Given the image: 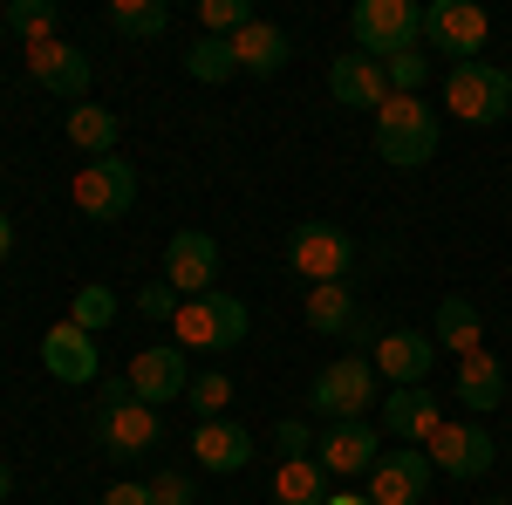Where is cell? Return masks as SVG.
<instances>
[{"mask_svg":"<svg viewBox=\"0 0 512 505\" xmlns=\"http://www.w3.org/2000/svg\"><path fill=\"white\" fill-rule=\"evenodd\" d=\"M246 328H253V314L239 294H198V301H178L171 314V335H178V349L185 355H219V349H239L246 342Z\"/></svg>","mask_w":512,"mask_h":505,"instance_id":"cell-1","label":"cell"},{"mask_svg":"<svg viewBox=\"0 0 512 505\" xmlns=\"http://www.w3.org/2000/svg\"><path fill=\"white\" fill-rule=\"evenodd\" d=\"M349 41L369 62H396L424 41V7L417 0H355L349 7Z\"/></svg>","mask_w":512,"mask_h":505,"instance_id":"cell-2","label":"cell"},{"mask_svg":"<svg viewBox=\"0 0 512 505\" xmlns=\"http://www.w3.org/2000/svg\"><path fill=\"white\" fill-rule=\"evenodd\" d=\"M437 137H444V123H437V110H424L417 96H390V103L376 110V157H383V164H396V171L431 164V157H437Z\"/></svg>","mask_w":512,"mask_h":505,"instance_id":"cell-3","label":"cell"},{"mask_svg":"<svg viewBox=\"0 0 512 505\" xmlns=\"http://www.w3.org/2000/svg\"><path fill=\"white\" fill-rule=\"evenodd\" d=\"M287 267L301 273L308 287H342L355 273V239L335 226V219H301L287 233Z\"/></svg>","mask_w":512,"mask_h":505,"instance_id":"cell-4","label":"cell"},{"mask_svg":"<svg viewBox=\"0 0 512 505\" xmlns=\"http://www.w3.org/2000/svg\"><path fill=\"white\" fill-rule=\"evenodd\" d=\"M444 110L458 123L512 117V76L499 62H451V76H444Z\"/></svg>","mask_w":512,"mask_h":505,"instance_id":"cell-5","label":"cell"},{"mask_svg":"<svg viewBox=\"0 0 512 505\" xmlns=\"http://www.w3.org/2000/svg\"><path fill=\"white\" fill-rule=\"evenodd\" d=\"M308 403H315L321 417H369V403H383V376H376V362L369 355H342V362H328L315 383H308Z\"/></svg>","mask_w":512,"mask_h":505,"instance_id":"cell-6","label":"cell"},{"mask_svg":"<svg viewBox=\"0 0 512 505\" xmlns=\"http://www.w3.org/2000/svg\"><path fill=\"white\" fill-rule=\"evenodd\" d=\"M137 205V164L123 157H89L76 171V212L82 219H123Z\"/></svg>","mask_w":512,"mask_h":505,"instance_id":"cell-7","label":"cell"},{"mask_svg":"<svg viewBox=\"0 0 512 505\" xmlns=\"http://www.w3.org/2000/svg\"><path fill=\"white\" fill-rule=\"evenodd\" d=\"M492 35V14L478 0H431L424 7V41L437 55H458V62H478V48Z\"/></svg>","mask_w":512,"mask_h":505,"instance_id":"cell-8","label":"cell"},{"mask_svg":"<svg viewBox=\"0 0 512 505\" xmlns=\"http://www.w3.org/2000/svg\"><path fill=\"white\" fill-rule=\"evenodd\" d=\"M376 458H383V430L369 417H342V424L321 430V444H315V465L328 478H369Z\"/></svg>","mask_w":512,"mask_h":505,"instance_id":"cell-9","label":"cell"},{"mask_svg":"<svg viewBox=\"0 0 512 505\" xmlns=\"http://www.w3.org/2000/svg\"><path fill=\"white\" fill-rule=\"evenodd\" d=\"M431 451H410V444H396V451H383L376 458V471H369V492L362 499L369 505H417L424 492H431Z\"/></svg>","mask_w":512,"mask_h":505,"instance_id":"cell-10","label":"cell"},{"mask_svg":"<svg viewBox=\"0 0 512 505\" xmlns=\"http://www.w3.org/2000/svg\"><path fill=\"white\" fill-rule=\"evenodd\" d=\"M431 451V465L437 471H451V478H485V471L499 465V444H492V430L485 424H437V437L424 444Z\"/></svg>","mask_w":512,"mask_h":505,"instance_id":"cell-11","label":"cell"},{"mask_svg":"<svg viewBox=\"0 0 512 505\" xmlns=\"http://www.w3.org/2000/svg\"><path fill=\"white\" fill-rule=\"evenodd\" d=\"M212 273H219V239L212 233H171L164 239V280L178 287V301H198V294H212Z\"/></svg>","mask_w":512,"mask_h":505,"instance_id":"cell-12","label":"cell"},{"mask_svg":"<svg viewBox=\"0 0 512 505\" xmlns=\"http://www.w3.org/2000/svg\"><path fill=\"white\" fill-rule=\"evenodd\" d=\"M437 424H444V403H437L431 383H417V389H383V437L410 444V451H424V444L437 437Z\"/></svg>","mask_w":512,"mask_h":505,"instance_id":"cell-13","label":"cell"},{"mask_svg":"<svg viewBox=\"0 0 512 505\" xmlns=\"http://www.w3.org/2000/svg\"><path fill=\"white\" fill-rule=\"evenodd\" d=\"M123 376H130V396H137V403H151V410L192 389V369H185V349H178V342H158V349H137Z\"/></svg>","mask_w":512,"mask_h":505,"instance_id":"cell-14","label":"cell"},{"mask_svg":"<svg viewBox=\"0 0 512 505\" xmlns=\"http://www.w3.org/2000/svg\"><path fill=\"white\" fill-rule=\"evenodd\" d=\"M369 362H376V376H383L390 389H417L424 376H431V362H437V342L417 335V328H383Z\"/></svg>","mask_w":512,"mask_h":505,"instance_id":"cell-15","label":"cell"},{"mask_svg":"<svg viewBox=\"0 0 512 505\" xmlns=\"http://www.w3.org/2000/svg\"><path fill=\"white\" fill-rule=\"evenodd\" d=\"M96 437H103V451L110 458H144V451H158V437H164V424H158V410L151 403H117V410H96Z\"/></svg>","mask_w":512,"mask_h":505,"instance_id":"cell-16","label":"cell"},{"mask_svg":"<svg viewBox=\"0 0 512 505\" xmlns=\"http://www.w3.org/2000/svg\"><path fill=\"white\" fill-rule=\"evenodd\" d=\"M28 55V76L48 89V96H62V103H89V55L69 48V41H35V48H21Z\"/></svg>","mask_w":512,"mask_h":505,"instance_id":"cell-17","label":"cell"},{"mask_svg":"<svg viewBox=\"0 0 512 505\" xmlns=\"http://www.w3.org/2000/svg\"><path fill=\"white\" fill-rule=\"evenodd\" d=\"M41 369H48L55 383H96V376H103V362H96V335L76 328V321H55V328L41 335Z\"/></svg>","mask_w":512,"mask_h":505,"instance_id":"cell-18","label":"cell"},{"mask_svg":"<svg viewBox=\"0 0 512 505\" xmlns=\"http://www.w3.org/2000/svg\"><path fill=\"white\" fill-rule=\"evenodd\" d=\"M253 430L246 424H233V417H212V424H198L192 430V458H198V471H219V478H233V471H246L253 465Z\"/></svg>","mask_w":512,"mask_h":505,"instance_id":"cell-19","label":"cell"},{"mask_svg":"<svg viewBox=\"0 0 512 505\" xmlns=\"http://www.w3.org/2000/svg\"><path fill=\"white\" fill-rule=\"evenodd\" d=\"M328 89H335L342 110H383V103H390V76H383V62H369V55H335V62H328Z\"/></svg>","mask_w":512,"mask_h":505,"instance_id":"cell-20","label":"cell"},{"mask_svg":"<svg viewBox=\"0 0 512 505\" xmlns=\"http://www.w3.org/2000/svg\"><path fill=\"white\" fill-rule=\"evenodd\" d=\"M226 48H233V62L246 69V76H280V69L294 62V41H287V28L260 21V14H253V21H246V28L226 41Z\"/></svg>","mask_w":512,"mask_h":505,"instance_id":"cell-21","label":"cell"},{"mask_svg":"<svg viewBox=\"0 0 512 505\" xmlns=\"http://www.w3.org/2000/svg\"><path fill=\"white\" fill-rule=\"evenodd\" d=\"M308 328H315V335H383V328L362 314V301L349 294V280H342V287H308Z\"/></svg>","mask_w":512,"mask_h":505,"instance_id":"cell-22","label":"cell"},{"mask_svg":"<svg viewBox=\"0 0 512 505\" xmlns=\"http://www.w3.org/2000/svg\"><path fill=\"white\" fill-rule=\"evenodd\" d=\"M458 403H465V410H472V417H485V410H499V403H506V362H499V355H465V362H458Z\"/></svg>","mask_w":512,"mask_h":505,"instance_id":"cell-23","label":"cell"},{"mask_svg":"<svg viewBox=\"0 0 512 505\" xmlns=\"http://www.w3.org/2000/svg\"><path fill=\"white\" fill-rule=\"evenodd\" d=\"M431 328H437L431 342H437V349H451L458 362L485 349V328H478V308L465 301V294H444V301H437V314H431Z\"/></svg>","mask_w":512,"mask_h":505,"instance_id":"cell-24","label":"cell"},{"mask_svg":"<svg viewBox=\"0 0 512 505\" xmlns=\"http://www.w3.org/2000/svg\"><path fill=\"white\" fill-rule=\"evenodd\" d=\"M62 130H69V144L89 151V157H117V137H123L117 110H103V103H76V110L62 117Z\"/></svg>","mask_w":512,"mask_h":505,"instance_id":"cell-25","label":"cell"},{"mask_svg":"<svg viewBox=\"0 0 512 505\" xmlns=\"http://www.w3.org/2000/svg\"><path fill=\"white\" fill-rule=\"evenodd\" d=\"M328 499V471L315 458H287L274 471V505H321Z\"/></svg>","mask_w":512,"mask_h":505,"instance_id":"cell-26","label":"cell"},{"mask_svg":"<svg viewBox=\"0 0 512 505\" xmlns=\"http://www.w3.org/2000/svg\"><path fill=\"white\" fill-rule=\"evenodd\" d=\"M110 28L130 35V41H158L164 28H171V7H164V0H117V7H110Z\"/></svg>","mask_w":512,"mask_h":505,"instance_id":"cell-27","label":"cell"},{"mask_svg":"<svg viewBox=\"0 0 512 505\" xmlns=\"http://www.w3.org/2000/svg\"><path fill=\"white\" fill-rule=\"evenodd\" d=\"M185 76L192 82H226V76H239V62L219 35H198L192 48H185Z\"/></svg>","mask_w":512,"mask_h":505,"instance_id":"cell-28","label":"cell"},{"mask_svg":"<svg viewBox=\"0 0 512 505\" xmlns=\"http://www.w3.org/2000/svg\"><path fill=\"white\" fill-rule=\"evenodd\" d=\"M55 21H62L55 0H14V7H7V28L28 41V48H35V41H55Z\"/></svg>","mask_w":512,"mask_h":505,"instance_id":"cell-29","label":"cell"},{"mask_svg":"<svg viewBox=\"0 0 512 505\" xmlns=\"http://www.w3.org/2000/svg\"><path fill=\"white\" fill-rule=\"evenodd\" d=\"M185 403H192V417H198V424L226 417V403H233V376H219V369H205V376H192V389H185Z\"/></svg>","mask_w":512,"mask_h":505,"instance_id":"cell-30","label":"cell"},{"mask_svg":"<svg viewBox=\"0 0 512 505\" xmlns=\"http://www.w3.org/2000/svg\"><path fill=\"white\" fill-rule=\"evenodd\" d=\"M198 21H205V35L233 41L239 28L253 21V0H205V7H198Z\"/></svg>","mask_w":512,"mask_h":505,"instance_id":"cell-31","label":"cell"},{"mask_svg":"<svg viewBox=\"0 0 512 505\" xmlns=\"http://www.w3.org/2000/svg\"><path fill=\"white\" fill-rule=\"evenodd\" d=\"M69 321L89 328V335H96V328H110V321H117V294H110V287H82L76 308H69Z\"/></svg>","mask_w":512,"mask_h":505,"instance_id":"cell-32","label":"cell"},{"mask_svg":"<svg viewBox=\"0 0 512 505\" xmlns=\"http://www.w3.org/2000/svg\"><path fill=\"white\" fill-rule=\"evenodd\" d=\"M383 76H390V96H417L424 89V76H431V55H396V62H383Z\"/></svg>","mask_w":512,"mask_h":505,"instance_id":"cell-33","label":"cell"},{"mask_svg":"<svg viewBox=\"0 0 512 505\" xmlns=\"http://www.w3.org/2000/svg\"><path fill=\"white\" fill-rule=\"evenodd\" d=\"M315 444H321V437L301 424V417H280V424H274V451H280V465H287V458H315Z\"/></svg>","mask_w":512,"mask_h":505,"instance_id":"cell-34","label":"cell"},{"mask_svg":"<svg viewBox=\"0 0 512 505\" xmlns=\"http://www.w3.org/2000/svg\"><path fill=\"white\" fill-rule=\"evenodd\" d=\"M137 314H144V321H164V328H171V314H178V287H171V280H151V287H144V294H137Z\"/></svg>","mask_w":512,"mask_h":505,"instance_id":"cell-35","label":"cell"},{"mask_svg":"<svg viewBox=\"0 0 512 505\" xmlns=\"http://www.w3.org/2000/svg\"><path fill=\"white\" fill-rule=\"evenodd\" d=\"M198 492H192V478H185V471H158V478H151V505H192Z\"/></svg>","mask_w":512,"mask_h":505,"instance_id":"cell-36","label":"cell"},{"mask_svg":"<svg viewBox=\"0 0 512 505\" xmlns=\"http://www.w3.org/2000/svg\"><path fill=\"white\" fill-rule=\"evenodd\" d=\"M103 505H151V485L123 478V485H110V492H103Z\"/></svg>","mask_w":512,"mask_h":505,"instance_id":"cell-37","label":"cell"},{"mask_svg":"<svg viewBox=\"0 0 512 505\" xmlns=\"http://www.w3.org/2000/svg\"><path fill=\"white\" fill-rule=\"evenodd\" d=\"M321 505H369V499H362V492H328Z\"/></svg>","mask_w":512,"mask_h":505,"instance_id":"cell-38","label":"cell"},{"mask_svg":"<svg viewBox=\"0 0 512 505\" xmlns=\"http://www.w3.org/2000/svg\"><path fill=\"white\" fill-rule=\"evenodd\" d=\"M14 253V226H7V212H0V260Z\"/></svg>","mask_w":512,"mask_h":505,"instance_id":"cell-39","label":"cell"},{"mask_svg":"<svg viewBox=\"0 0 512 505\" xmlns=\"http://www.w3.org/2000/svg\"><path fill=\"white\" fill-rule=\"evenodd\" d=\"M7 492H14V471H7V458H0V505H7Z\"/></svg>","mask_w":512,"mask_h":505,"instance_id":"cell-40","label":"cell"},{"mask_svg":"<svg viewBox=\"0 0 512 505\" xmlns=\"http://www.w3.org/2000/svg\"><path fill=\"white\" fill-rule=\"evenodd\" d=\"M478 505H506V499H478Z\"/></svg>","mask_w":512,"mask_h":505,"instance_id":"cell-41","label":"cell"},{"mask_svg":"<svg viewBox=\"0 0 512 505\" xmlns=\"http://www.w3.org/2000/svg\"><path fill=\"white\" fill-rule=\"evenodd\" d=\"M506 76H512V69H506Z\"/></svg>","mask_w":512,"mask_h":505,"instance_id":"cell-42","label":"cell"},{"mask_svg":"<svg viewBox=\"0 0 512 505\" xmlns=\"http://www.w3.org/2000/svg\"><path fill=\"white\" fill-rule=\"evenodd\" d=\"M506 505H512V499H506Z\"/></svg>","mask_w":512,"mask_h":505,"instance_id":"cell-43","label":"cell"}]
</instances>
